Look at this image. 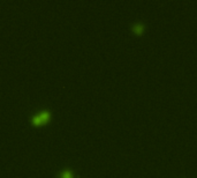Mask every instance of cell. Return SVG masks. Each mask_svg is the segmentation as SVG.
Listing matches in <instances>:
<instances>
[{
    "mask_svg": "<svg viewBox=\"0 0 197 178\" xmlns=\"http://www.w3.org/2000/svg\"><path fill=\"white\" fill-rule=\"evenodd\" d=\"M142 28H143V25L141 22H136V23H134V25H132V29H133L134 31H136V33H141Z\"/></svg>",
    "mask_w": 197,
    "mask_h": 178,
    "instance_id": "cell-1",
    "label": "cell"
},
{
    "mask_svg": "<svg viewBox=\"0 0 197 178\" xmlns=\"http://www.w3.org/2000/svg\"><path fill=\"white\" fill-rule=\"evenodd\" d=\"M59 176L61 178H73L72 177V173L69 172L68 170H62V171L59 173Z\"/></svg>",
    "mask_w": 197,
    "mask_h": 178,
    "instance_id": "cell-2",
    "label": "cell"
},
{
    "mask_svg": "<svg viewBox=\"0 0 197 178\" xmlns=\"http://www.w3.org/2000/svg\"><path fill=\"white\" fill-rule=\"evenodd\" d=\"M39 116L40 118H42V120H46V119L49 118V112L47 111H40Z\"/></svg>",
    "mask_w": 197,
    "mask_h": 178,
    "instance_id": "cell-3",
    "label": "cell"
},
{
    "mask_svg": "<svg viewBox=\"0 0 197 178\" xmlns=\"http://www.w3.org/2000/svg\"><path fill=\"white\" fill-rule=\"evenodd\" d=\"M31 120H32V123H34V124H38L39 122H42V118H40L39 114H35Z\"/></svg>",
    "mask_w": 197,
    "mask_h": 178,
    "instance_id": "cell-4",
    "label": "cell"
}]
</instances>
